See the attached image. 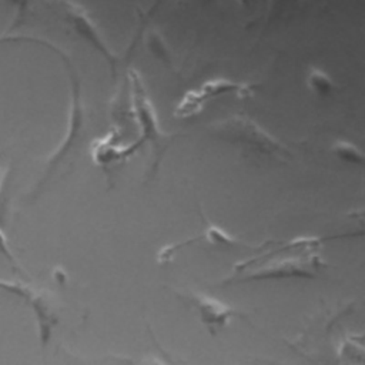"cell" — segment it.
I'll return each mask as SVG.
<instances>
[{
	"mask_svg": "<svg viewBox=\"0 0 365 365\" xmlns=\"http://www.w3.org/2000/svg\"><path fill=\"white\" fill-rule=\"evenodd\" d=\"M207 131L212 137L259 158L281 161L292 158V151L285 143L245 114H232L214 121L208 124Z\"/></svg>",
	"mask_w": 365,
	"mask_h": 365,
	"instance_id": "1",
	"label": "cell"
},
{
	"mask_svg": "<svg viewBox=\"0 0 365 365\" xmlns=\"http://www.w3.org/2000/svg\"><path fill=\"white\" fill-rule=\"evenodd\" d=\"M130 84H131V104L135 120L140 127V140L138 145L148 144L151 148V174L154 175L168 150V147L175 140V134L164 133L160 127L158 117L155 114L154 106L147 94V88L140 77L138 71H130Z\"/></svg>",
	"mask_w": 365,
	"mask_h": 365,
	"instance_id": "2",
	"label": "cell"
},
{
	"mask_svg": "<svg viewBox=\"0 0 365 365\" xmlns=\"http://www.w3.org/2000/svg\"><path fill=\"white\" fill-rule=\"evenodd\" d=\"M40 44H46V47H48L50 50L58 53L61 56V60L64 61L66 67H67V73H68V78H70V90H71V101H70V114H68V123H67V131L66 135L63 138V141L60 143V145L56 148V151L48 157L47 161V168H46V174L41 180L40 184H43L50 174L58 167V164L70 154V151L78 144V141L81 140L83 134H84V124H86V114H84V106L81 101V93H80V81L77 77V73L71 64V61L68 60V57L58 50L57 47H54L53 44L40 40Z\"/></svg>",
	"mask_w": 365,
	"mask_h": 365,
	"instance_id": "3",
	"label": "cell"
},
{
	"mask_svg": "<svg viewBox=\"0 0 365 365\" xmlns=\"http://www.w3.org/2000/svg\"><path fill=\"white\" fill-rule=\"evenodd\" d=\"M257 88L254 84L237 83L227 78H214L201 84L198 88H192L184 94V97L178 101L174 108V117L177 118H188L194 114H198L207 101L224 96V94H235L238 97H248Z\"/></svg>",
	"mask_w": 365,
	"mask_h": 365,
	"instance_id": "4",
	"label": "cell"
},
{
	"mask_svg": "<svg viewBox=\"0 0 365 365\" xmlns=\"http://www.w3.org/2000/svg\"><path fill=\"white\" fill-rule=\"evenodd\" d=\"M63 6V13L68 24L73 27V30L84 38L90 46H93L107 61L113 78H115V68H117V61L118 57L111 51V48L107 46V43L103 40L100 36L98 29L96 27L94 21L90 19L88 13L84 10L83 6L76 4V3H61Z\"/></svg>",
	"mask_w": 365,
	"mask_h": 365,
	"instance_id": "5",
	"label": "cell"
},
{
	"mask_svg": "<svg viewBox=\"0 0 365 365\" xmlns=\"http://www.w3.org/2000/svg\"><path fill=\"white\" fill-rule=\"evenodd\" d=\"M0 289L6 291L9 294H13L21 299H24L27 304H30L37 324H38V334H40V341L41 345L46 346L50 336H51V329L54 324L57 322L56 315L53 312V308L47 299V297L29 287L27 284H21L17 281H4L0 279Z\"/></svg>",
	"mask_w": 365,
	"mask_h": 365,
	"instance_id": "6",
	"label": "cell"
},
{
	"mask_svg": "<svg viewBox=\"0 0 365 365\" xmlns=\"http://www.w3.org/2000/svg\"><path fill=\"white\" fill-rule=\"evenodd\" d=\"M200 217H201V221H202V225H204V231L184 242H177V244H173V245H168V247H164L160 254H158V261L161 262H168L173 255L180 251L182 247H187L190 244H197L200 241H204L207 244H211L214 247H220V248H228V250H234V248H252L251 245L248 244H244L242 241H240L237 237L231 235L230 232L224 231L222 228L214 225L212 222H210L207 218H205V214L202 212V210L200 208Z\"/></svg>",
	"mask_w": 365,
	"mask_h": 365,
	"instance_id": "7",
	"label": "cell"
},
{
	"mask_svg": "<svg viewBox=\"0 0 365 365\" xmlns=\"http://www.w3.org/2000/svg\"><path fill=\"white\" fill-rule=\"evenodd\" d=\"M182 297L198 311L201 321L210 328V331L225 327L232 317L238 315L231 305L210 295L191 291Z\"/></svg>",
	"mask_w": 365,
	"mask_h": 365,
	"instance_id": "8",
	"label": "cell"
},
{
	"mask_svg": "<svg viewBox=\"0 0 365 365\" xmlns=\"http://www.w3.org/2000/svg\"><path fill=\"white\" fill-rule=\"evenodd\" d=\"M138 143L130 145H121L118 143V133L111 131L103 138H97L91 145V157L101 167H107L113 161L130 157L137 148Z\"/></svg>",
	"mask_w": 365,
	"mask_h": 365,
	"instance_id": "9",
	"label": "cell"
},
{
	"mask_svg": "<svg viewBox=\"0 0 365 365\" xmlns=\"http://www.w3.org/2000/svg\"><path fill=\"white\" fill-rule=\"evenodd\" d=\"M307 86L319 97H329L338 91V86L334 78L319 67H309L307 73Z\"/></svg>",
	"mask_w": 365,
	"mask_h": 365,
	"instance_id": "10",
	"label": "cell"
},
{
	"mask_svg": "<svg viewBox=\"0 0 365 365\" xmlns=\"http://www.w3.org/2000/svg\"><path fill=\"white\" fill-rule=\"evenodd\" d=\"M331 151L344 163L354 165L364 164V154L361 148L348 140H335L331 145Z\"/></svg>",
	"mask_w": 365,
	"mask_h": 365,
	"instance_id": "11",
	"label": "cell"
},
{
	"mask_svg": "<svg viewBox=\"0 0 365 365\" xmlns=\"http://www.w3.org/2000/svg\"><path fill=\"white\" fill-rule=\"evenodd\" d=\"M145 43H147V48L155 58H158L160 61H163L165 64H171V53H170L167 44L164 43L163 37L157 31L147 33Z\"/></svg>",
	"mask_w": 365,
	"mask_h": 365,
	"instance_id": "12",
	"label": "cell"
},
{
	"mask_svg": "<svg viewBox=\"0 0 365 365\" xmlns=\"http://www.w3.org/2000/svg\"><path fill=\"white\" fill-rule=\"evenodd\" d=\"M0 254L4 255L11 264L16 262V259H14V257H13V254H11V251H10V248L7 247L6 237H4V234H3L1 231H0Z\"/></svg>",
	"mask_w": 365,
	"mask_h": 365,
	"instance_id": "13",
	"label": "cell"
},
{
	"mask_svg": "<svg viewBox=\"0 0 365 365\" xmlns=\"http://www.w3.org/2000/svg\"><path fill=\"white\" fill-rule=\"evenodd\" d=\"M141 365H164L161 361L155 359V358H150V359H145L141 362Z\"/></svg>",
	"mask_w": 365,
	"mask_h": 365,
	"instance_id": "14",
	"label": "cell"
},
{
	"mask_svg": "<svg viewBox=\"0 0 365 365\" xmlns=\"http://www.w3.org/2000/svg\"><path fill=\"white\" fill-rule=\"evenodd\" d=\"M1 182H3V170L0 167V188H1Z\"/></svg>",
	"mask_w": 365,
	"mask_h": 365,
	"instance_id": "15",
	"label": "cell"
}]
</instances>
